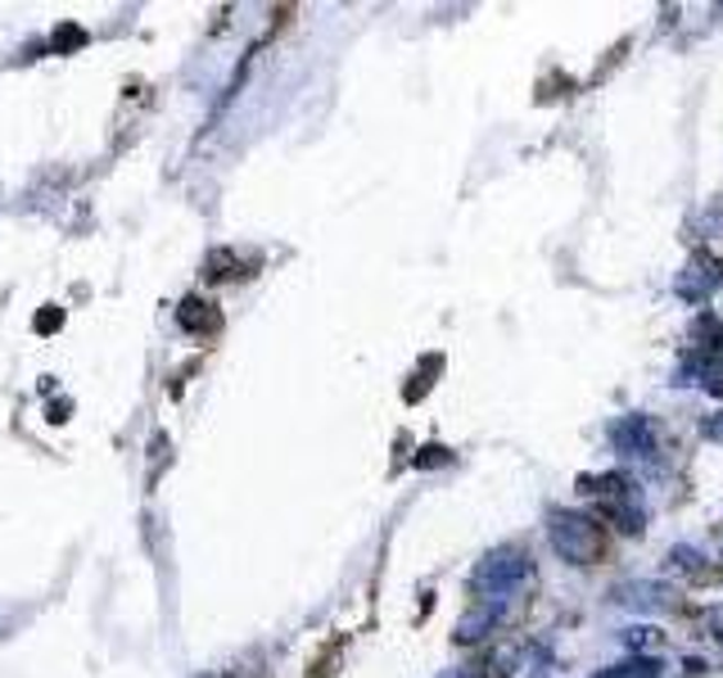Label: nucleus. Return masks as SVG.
Segmentation results:
<instances>
[{
	"mask_svg": "<svg viewBox=\"0 0 723 678\" xmlns=\"http://www.w3.org/2000/svg\"><path fill=\"white\" fill-rule=\"evenodd\" d=\"M584 498L615 525V529H629V534H642L647 525V502H642V489L634 475L624 470H610V475H584L578 479Z\"/></svg>",
	"mask_w": 723,
	"mask_h": 678,
	"instance_id": "f257e3e1",
	"label": "nucleus"
},
{
	"mask_svg": "<svg viewBox=\"0 0 723 678\" xmlns=\"http://www.w3.org/2000/svg\"><path fill=\"white\" fill-rule=\"evenodd\" d=\"M534 574V561H529L524 548L507 543V548H493L485 552V561L475 565L470 574V589H475V602H493V606H511V597L529 584Z\"/></svg>",
	"mask_w": 723,
	"mask_h": 678,
	"instance_id": "f03ea898",
	"label": "nucleus"
},
{
	"mask_svg": "<svg viewBox=\"0 0 723 678\" xmlns=\"http://www.w3.org/2000/svg\"><path fill=\"white\" fill-rule=\"evenodd\" d=\"M547 539H552V552L570 565H593L602 557V525L588 511L556 507L547 516Z\"/></svg>",
	"mask_w": 723,
	"mask_h": 678,
	"instance_id": "7ed1b4c3",
	"label": "nucleus"
},
{
	"mask_svg": "<svg viewBox=\"0 0 723 678\" xmlns=\"http://www.w3.org/2000/svg\"><path fill=\"white\" fill-rule=\"evenodd\" d=\"M610 444L619 453V462L638 470V475H660V430L651 416H624L610 425Z\"/></svg>",
	"mask_w": 723,
	"mask_h": 678,
	"instance_id": "20e7f679",
	"label": "nucleus"
},
{
	"mask_svg": "<svg viewBox=\"0 0 723 678\" xmlns=\"http://www.w3.org/2000/svg\"><path fill=\"white\" fill-rule=\"evenodd\" d=\"M610 597H615V606L634 611V615H664L679 606V593L660 584V579H624V584H615Z\"/></svg>",
	"mask_w": 723,
	"mask_h": 678,
	"instance_id": "39448f33",
	"label": "nucleus"
},
{
	"mask_svg": "<svg viewBox=\"0 0 723 678\" xmlns=\"http://www.w3.org/2000/svg\"><path fill=\"white\" fill-rule=\"evenodd\" d=\"M673 289H679V299H688V304H705L714 289H723V263L710 254H692L683 263L679 280H673Z\"/></svg>",
	"mask_w": 723,
	"mask_h": 678,
	"instance_id": "423d86ee",
	"label": "nucleus"
},
{
	"mask_svg": "<svg viewBox=\"0 0 723 678\" xmlns=\"http://www.w3.org/2000/svg\"><path fill=\"white\" fill-rule=\"evenodd\" d=\"M507 615V606H493V602H470V611L461 615L457 624V643H479V638H489V628Z\"/></svg>",
	"mask_w": 723,
	"mask_h": 678,
	"instance_id": "0eeeda50",
	"label": "nucleus"
},
{
	"mask_svg": "<svg viewBox=\"0 0 723 678\" xmlns=\"http://www.w3.org/2000/svg\"><path fill=\"white\" fill-rule=\"evenodd\" d=\"M660 660H651V656H634V660H624V665H610V669H602V674H593V678H660Z\"/></svg>",
	"mask_w": 723,
	"mask_h": 678,
	"instance_id": "6e6552de",
	"label": "nucleus"
},
{
	"mask_svg": "<svg viewBox=\"0 0 723 678\" xmlns=\"http://www.w3.org/2000/svg\"><path fill=\"white\" fill-rule=\"evenodd\" d=\"M181 321H185L190 330L213 326V317H204V304H200V299H185V304H181Z\"/></svg>",
	"mask_w": 723,
	"mask_h": 678,
	"instance_id": "1a4fd4ad",
	"label": "nucleus"
},
{
	"mask_svg": "<svg viewBox=\"0 0 723 678\" xmlns=\"http://www.w3.org/2000/svg\"><path fill=\"white\" fill-rule=\"evenodd\" d=\"M701 624H705V634L723 647V606H705V611H701Z\"/></svg>",
	"mask_w": 723,
	"mask_h": 678,
	"instance_id": "9d476101",
	"label": "nucleus"
},
{
	"mask_svg": "<svg viewBox=\"0 0 723 678\" xmlns=\"http://www.w3.org/2000/svg\"><path fill=\"white\" fill-rule=\"evenodd\" d=\"M619 643H629V651H647L660 643V634L656 628H629V638H619Z\"/></svg>",
	"mask_w": 723,
	"mask_h": 678,
	"instance_id": "9b49d317",
	"label": "nucleus"
},
{
	"mask_svg": "<svg viewBox=\"0 0 723 678\" xmlns=\"http://www.w3.org/2000/svg\"><path fill=\"white\" fill-rule=\"evenodd\" d=\"M669 561L679 565V570H701V552H692V548H683V543L669 552Z\"/></svg>",
	"mask_w": 723,
	"mask_h": 678,
	"instance_id": "f8f14e48",
	"label": "nucleus"
},
{
	"mask_svg": "<svg viewBox=\"0 0 723 678\" xmlns=\"http://www.w3.org/2000/svg\"><path fill=\"white\" fill-rule=\"evenodd\" d=\"M73 45H82V28L64 23V28L55 32V51H73Z\"/></svg>",
	"mask_w": 723,
	"mask_h": 678,
	"instance_id": "ddd939ff",
	"label": "nucleus"
},
{
	"mask_svg": "<svg viewBox=\"0 0 723 678\" xmlns=\"http://www.w3.org/2000/svg\"><path fill=\"white\" fill-rule=\"evenodd\" d=\"M701 434H705V439H714V444H723V412H714V416L701 425Z\"/></svg>",
	"mask_w": 723,
	"mask_h": 678,
	"instance_id": "4468645a",
	"label": "nucleus"
},
{
	"mask_svg": "<svg viewBox=\"0 0 723 678\" xmlns=\"http://www.w3.org/2000/svg\"><path fill=\"white\" fill-rule=\"evenodd\" d=\"M60 326V308H45L41 317H36V330H55Z\"/></svg>",
	"mask_w": 723,
	"mask_h": 678,
	"instance_id": "2eb2a0df",
	"label": "nucleus"
},
{
	"mask_svg": "<svg viewBox=\"0 0 723 678\" xmlns=\"http://www.w3.org/2000/svg\"><path fill=\"white\" fill-rule=\"evenodd\" d=\"M444 678H485V674H479V669H475V665H461V669H448V674H444Z\"/></svg>",
	"mask_w": 723,
	"mask_h": 678,
	"instance_id": "dca6fc26",
	"label": "nucleus"
}]
</instances>
